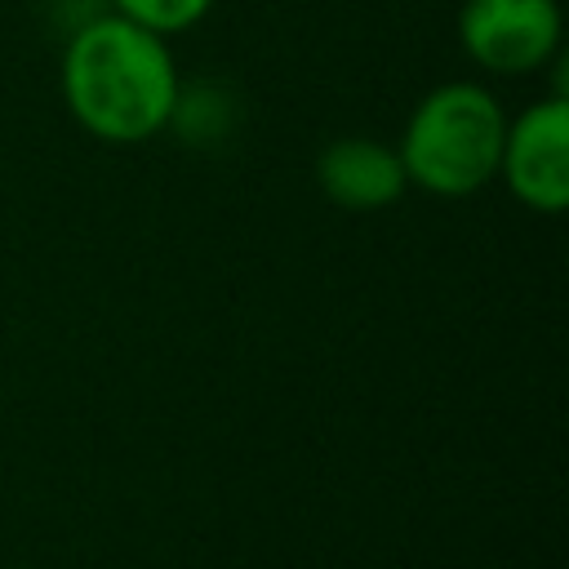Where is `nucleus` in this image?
Returning a JSON list of instances; mask_svg holds the SVG:
<instances>
[{"label":"nucleus","mask_w":569,"mask_h":569,"mask_svg":"<svg viewBox=\"0 0 569 569\" xmlns=\"http://www.w3.org/2000/svg\"><path fill=\"white\" fill-rule=\"evenodd\" d=\"M58 84L71 120L111 147H138L169 129L182 71L169 40L102 9L67 31Z\"/></svg>","instance_id":"obj_1"},{"label":"nucleus","mask_w":569,"mask_h":569,"mask_svg":"<svg viewBox=\"0 0 569 569\" xmlns=\"http://www.w3.org/2000/svg\"><path fill=\"white\" fill-rule=\"evenodd\" d=\"M502 133L507 107L493 89L480 80H445L413 102L396 151L409 187L440 200H467L498 178Z\"/></svg>","instance_id":"obj_2"},{"label":"nucleus","mask_w":569,"mask_h":569,"mask_svg":"<svg viewBox=\"0 0 569 569\" xmlns=\"http://www.w3.org/2000/svg\"><path fill=\"white\" fill-rule=\"evenodd\" d=\"M560 0H462L458 44L493 76H538L560 62Z\"/></svg>","instance_id":"obj_3"},{"label":"nucleus","mask_w":569,"mask_h":569,"mask_svg":"<svg viewBox=\"0 0 569 569\" xmlns=\"http://www.w3.org/2000/svg\"><path fill=\"white\" fill-rule=\"evenodd\" d=\"M498 178L516 204L533 213H565L569 209V98L547 93L516 116H507Z\"/></svg>","instance_id":"obj_4"},{"label":"nucleus","mask_w":569,"mask_h":569,"mask_svg":"<svg viewBox=\"0 0 569 569\" xmlns=\"http://www.w3.org/2000/svg\"><path fill=\"white\" fill-rule=\"evenodd\" d=\"M316 187L329 204L347 213H378V209H391L409 191V178L391 142L369 138V133H342L320 147Z\"/></svg>","instance_id":"obj_5"},{"label":"nucleus","mask_w":569,"mask_h":569,"mask_svg":"<svg viewBox=\"0 0 569 569\" xmlns=\"http://www.w3.org/2000/svg\"><path fill=\"white\" fill-rule=\"evenodd\" d=\"M169 129L196 147H209V142H222L231 129H236V98L227 84H213V80H182L178 84V98H173V111H169Z\"/></svg>","instance_id":"obj_6"},{"label":"nucleus","mask_w":569,"mask_h":569,"mask_svg":"<svg viewBox=\"0 0 569 569\" xmlns=\"http://www.w3.org/2000/svg\"><path fill=\"white\" fill-rule=\"evenodd\" d=\"M213 4L218 0H107L111 13H120V18H129V22H138L147 31H156L164 40L200 27L213 13Z\"/></svg>","instance_id":"obj_7"}]
</instances>
